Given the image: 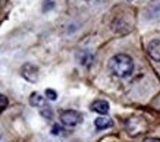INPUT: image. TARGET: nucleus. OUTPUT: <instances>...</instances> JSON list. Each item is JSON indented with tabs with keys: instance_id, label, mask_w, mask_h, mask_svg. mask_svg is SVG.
I'll use <instances>...</instances> for the list:
<instances>
[{
	"instance_id": "1",
	"label": "nucleus",
	"mask_w": 160,
	"mask_h": 142,
	"mask_svg": "<svg viewBox=\"0 0 160 142\" xmlns=\"http://www.w3.org/2000/svg\"><path fill=\"white\" fill-rule=\"evenodd\" d=\"M109 70L118 78H126L134 70V62L128 54H116L109 62Z\"/></svg>"
},
{
	"instance_id": "2",
	"label": "nucleus",
	"mask_w": 160,
	"mask_h": 142,
	"mask_svg": "<svg viewBox=\"0 0 160 142\" xmlns=\"http://www.w3.org/2000/svg\"><path fill=\"white\" fill-rule=\"evenodd\" d=\"M82 122V114L77 110H65L60 113V123L68 127H75Z\"/></svg>"
},
{
	"instance_id": "3",
	"label": "nucleus",
	"mask_w": 160,
	"mask_h": 142,
	"mask_svg": "<svg viewBox=\"0 0 160 142\" xmlns=\"http://www.w3.org/2000/svg\"><path fill=\"white\" fill-rule=\"evenodd\" d=\"M147 129V125L142 119H137V117H132L126 122V130L131 136H137L140 135L141 132H144Z\"/></svg>"
},
{
	"instance_id": "4",
	"label": "nucleus",
	"mask_w": 160,
	"mask_h": 142,
	"mask_svg": "<svg viewBox=\"0 0 160 142\" xmlns=\"http://www.w3.org/2000/svg\"><path fill=\"white\" fill-rule=\"evenodd\" d=\"M21 75L22 78H25L28 82H37L38 81V68L34 66L32 63H25L21 68Z\"/></svg>"
},
{
	"instance_id": "5",
	"label": "nucleus",
	"mask_w": 160,
	"mask_h": 142,
	"mask_svg": "<svg viewBox=\"0 0 160 142\" xmlns=\"http://www.w3.org/2000/svg\"><path fill=\"white\" fill-rule=\"evenodd\" d=\"M29 104L32 106V107H37L38 108V111L41 110V108L47 107L49 104H47V100H46V97H43L41 94L38 92H32L31 94V97H29Z\"/></svg>"
},
{
	"instance_id": "6",
	"label": "nucleus",
	"mask_w": 160,
	"mask_h": 142,
	"mask_svg": "<svg viewBox=\"0 0 160 142\" xmlns=\"http://www.w3.org/2000/svg\"><path fill=\"white\" fill-rule=\"evenodd\" d=\"M147 51L150 54V57L156 62H160V40H153L147 45Z\"/></svg>"
},
{
	"instance_id": "7",
	"label": "nucleus",
	"mask_w": 160,
	"mask_h": 142,
	"mask_svg": "<svg viewBox=\"0 0 160 142\" xmlns=\"http://www.w3.org/2000/svg\"><path fill=\"white\" fill-rule=\"evenodd\" d=\"M91 110L98 113V114H107V111H109V103L104 101V100H96L91 104Z\"/></svg>"
},
{
	"instance_id": "8",
	"label": "nucleus",
	"mask_w": 160,
	"mask_h": 142,
	"mask_svg": "<svg viewBox=\"0 0 160 142\" xmlns=\"http://www.w3.org/2000/svg\"><path fill=\"white\" fill-rule=\"evenodd\" d=\"M94 126L97 127L98 130H103V129H107V127L113 126V120L109 117H97L94 120Z\"/></svg>"
},
{
	"instance_id": "9",
	"label": "nucleus",
	"mask_w": 160,
	"mask_h": 142,
	"mask_svg": "<svg viewBox=\"0 0 160 142\" xmlns=\"http://www.w3.org/2000/svg\"><path fill=\"white\" fill-rule=\"evenodd\" d=\"M46 95H47V98L52 100V101H54V100L58 98V92H56L54 89H50V88L46 89Z\"/></svg>"
},
{
	"instance_id": "10",
	"label": "nucleus",
	"mask_w": 160,
	"mask_h": 142,
	"mask_svg": "<svg viewBox=\"0 0 160 142\" xmlns=\"http://www.w3.org/2000/svg\"><path fill=\"white\" fill-rule=\"evenodd\" d=\"M6 107H8V98L3 94H0V110H5Z\"/></svg>"
},
{
	"instance_id": "11",
	"label": "nucleus",
	"mask_w": 160,
	"mask_h": 142,
	"mask_svg": "<svg viewBox=\"0 0 160 142\" xmlns=\"http://www.w3.org/2000/svg\"><path fill=\"white\" fill-rule=\"evenodd\" d=\"M60 132H62V127H59L58 125H56V126H53V135H59Z\"/></svg>"
},
{
	"instance_id": "12",
	"label": "nucleus",
	"mask_w": 160,
	"mask_h": 142,
	"mask_svg": "<svg viewBox=\"0 0 160 142\" xmlns=\"http://www.w3.org/2000/svg\"><path fill=\"white\" fill-rule=\"evenodd\" d=\"M142 142H160L159 138H147V139H144Z\"/></svg>"
},
{
	"instance_id": "13",
	"label": "nucleus",
	"mask_w": 160,
	"mask_h": 142,
	"mask_svg": "<svg viewBox=\"0 0 160 142\" xmlns=\"http://www.w3.org/2000/svg\"><path fill=\"white\" fill-rule=\"evenodd\" d=\"M128 2H132V0H128Z\"/></svg>"
}]
</instances>
